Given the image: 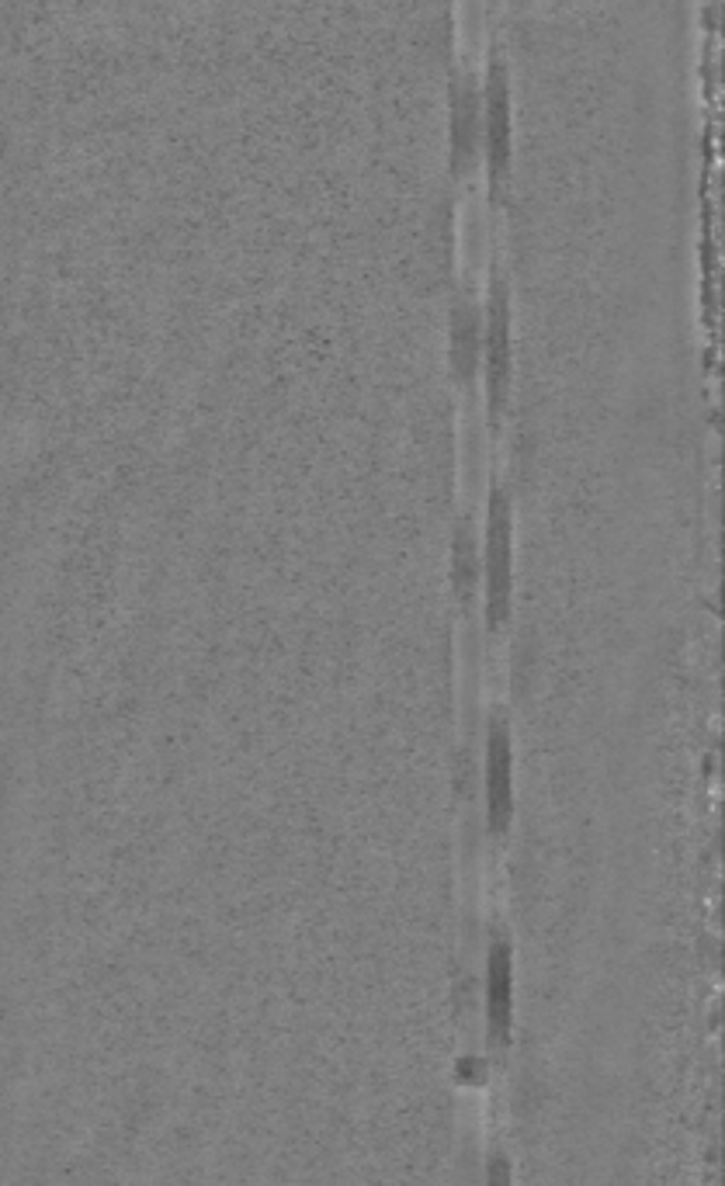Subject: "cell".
<instances>
[{
	"instance_id": "7a4b0ae2",
	"label": "cell",
	"mask_w": 725,
	"mask_h": 1186,
	"mask_svg": "<svg viewBox=\"0 0 725 1186\" xmlns=\"http://www.w3.org/2000/svg\"><path fill=\"white\" fill-rule=\"evenodd\" d=\"M489 1186H510V1183H507V1169H504L500 1163L489 1169Z\"/></svg>"
},
{
	"instance_id": "6da1fadb",
	"label": "cell",
	"mask_w": 725,
	"mask_h": 1186,
	"mask_svg": "<svg viewBox=\"0 0 725 1186\" xmlns=\"http://www.w3.org/2000/svg\"><path fill=\"white\" fill-rule=\"evenodd\" d=\"M507 1017H510V971H507V965L497 961L489 975V1024L504 1030Z\"/></svg>"
}]
</instances>
